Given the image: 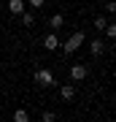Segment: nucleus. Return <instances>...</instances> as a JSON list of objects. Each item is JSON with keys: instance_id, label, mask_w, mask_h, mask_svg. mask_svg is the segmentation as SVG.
<instances>
[{"instance_id": "f257e3e1", "label": "nucleus", "mask_w": 116, "mask_h": 122, "mask_svg": "<svg viewBox=\"0 0 116 122\" xmlns=\"http://www.w3.org/2000/svg\"><path fill=\"white\" fill-rule=\"evenodd\" d=\"M84 41H86V35H84L81 30H78V33H73V35H70V38L65 41V44H60V46H62V52H65V54H73L76 49L84 44Z\"/></svg>"}, {"instance_id": "f03ea898", "label": "nucleus", "mask_w": 116, "mask_h": 122, "mask_svg": "<svg viewBox=\"0 0 116 122\" xmlns=\"http://www.w3.org/2000/svg\"><path fill=\"white\" fill-rule=\"evenodd\" d=\"M35 81H38L41 87H51L54 84V73L49 68H41V71H35Z\"/></svg>"}, {"instance_id": "7ed1b4c3", "label": "nucleus", "mask_w": 116, "mask_h": 122, "mask_svg": "<svg viewBox=\"0 0 116 122\" xmlns=\"http://www.w3.org/2000/svg\"><path fill=\"white\" fill-rule=\"evenodd\" d=\"M43 49H46V52H57V49H60V38H57V33H49L46 38H43Z\"/></svg>"}, {"instance_id": "20e7f679", "label": "nucleus", "mask_w": 116, "mask_h": 122, "mask_svg": "<svg viewBox=\"0 0 116 122\" xmlns=\"http://www.w3.org/2000/svg\"><path fill=\"white\" fill-rule=\"evenodd\" d=\"M70 79L73 81H84L86 79V65H73L70 68Z\"/></svg>"}, {"instance_id": "39448f33", "label": "nucleus", "mask_w": 116, "mask_h": 122, "mask_svg": "<svg viewBox=\"0 0 116 122\" xmlns=\"http://www.w3.org/2000/svg\"><path fill=\"white\" fill-rule=\"evenodd\" d=\"M89 52H92V57H100V54L105 52V44H103L100 38H95V41L89 44Z\"/></svg>"}, {"instance_id": "423d86ee", "label": "nucleus", "mask_w": 116, "mask_h": 122, "mask_svg": "<svg viewBox=\"0 0 116 122\" xmlns=\"http://www.w3.org/2000/svg\"><path fill=\"white\" fill-rule=\"evenodd\" d=\"M60 98L62 100H73L76 98V87H73V84H65V87L60 90Z\"/></svg>"}, {"instance_id": "0eeeda50", "label": "nucleus", "mask_w": 116, "mask_h": 122, "mask_svg": "<svg viewBox=\"0 0 116 122\" xmlns=\"http://www.w3.org/2000/svg\"><path fill=\"white\" fill-rule=\"evenodd\" d=\"M8 11H11V14H16V16H19V14L24 11V0H8Z\"/></svg>"}, {"instance_id": "6e6552de", "label": "nucleus", "mask_w": 116, "mask_h": 122, "mask_svg": "<svg viewBox=\"0 0 116 122\" xmlns=\"http://www.w3.org/2000/svg\"><path fill=\"white\" fill-rule=\"evenodd\" d=\"M19 16H22V25H24V27H32V25H35V14H30V11H22Z\"/></svg>"}, {"instance_id": "1a4fd4ad", "label": "nucleus", "mask_w": 116, "mask_h": 122, "mask_svg": "<svg viewBox=\"0 0 116 122\" xmlns=\"http://www.w3.org/2000/svg\"><path fill=\"white\" fill-rule=\"evenodd\" d=\"M49 25H51V30H60V27L65 25V16H62V14H54V16L49 19Z\"/></svg>"}, {"instance_id": "9d476101", "label": "nucleus", "mask_w": 116, "mask_h": 122, "mask_svg": "<svg viewBox=\"0 0 116 122\" xmlns=\"http://www.w3.org/2000/svg\"><path fill=\"white\" fill-rule=\"evenodd\" d=\"M14 119H16V122H27V119H30V114H27L24 109H19V111H14Z\"/></svg>"}, {"instance_id": "9b49d317", "label": "nucleus", "mask_w": 116, "mask_h": 122, "mask_svg": "<svg viewBox=\"0 0 116 122\" xmlns=\"http://www.w3.org/2000/svg\"><path fill=\"white\" fill-rule=\"evenodd\" d=\"M105 25H108L105 16H95V27H97V30H105Z\"/></svg>"}, {"instance_id": "f8f14e48", "label": "nucleus", "mask_w": 116, "mask_h": 122, "mask_svg": "<svg viewBox=\"0 0 116 122\" xmlns=\"http://www.w3.org/2000/svg\"><path fill=\"white\" fill-rule=\"evenodd\" d=\"M105 35L108 38H116V25H105Z\"/></svg>"}, {"instance_id": "ddd939ff", "label": "nucleus", "mask_w": 116, "mask_h": 122, "mask_svg": "<svg viewBox=\"0 0 116 122\" xmlns=\"http://www.w3.org/2000/svg\"><path fill=\"white\" fill-rule=\"evenodd\" d=\"M105 8H108V14H116V0H108Z\"/></svg>"}, {"instance_id": "4468645a", "label": "nucleus", "mask_w": 116, "mask_h": 122, "mask_svg": "<svg viewBox=\"0 0 116 122\" xmlns=\"http://www.w3.org/2000/svg\"><path fill=\"white\" fill-rule=\"evenodd\" d=\"M43 122H54V111H43Z\"/></svg>"}, {"instance_id": "2eb2a0df", "label": "nucleus", "mask_w": 116, "mask_h": 122, "mask_svg": "<svg viewBox=\"0 0 116 122\" xmlns=\"http://www.w3.org/2000/svg\"><path fill=\"white\" fill-rule=\"evenodd\" d=\"M43 3H46V0H30V5H32V8H43Z\"/></svg>"}]
</instances>
